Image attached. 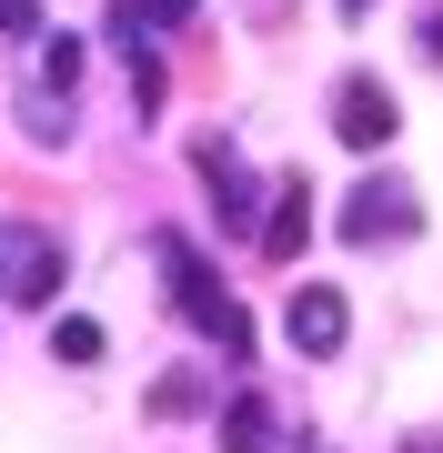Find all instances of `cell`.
<instances>
[{
    "label": "cell",
    "instance_id": "cell-1",
    "mask_svg": "<svg viewBox=\"0 0 443 453\" xmlns=\"http://www.w3.org/2000/svg\"><path fill=\"white\" fill-rule=\"evenodd\" d=\"M162 273H172V303H181V323H192L202 342H222V363H252V323H242V303H232V292L212 282V262H202L192 242H181V232H162Z\"/></svg>",
    "mask_w": 443,
    "mask_h": 453
},
{
    "label": "cell",
    "instance_id": "cell-2",
    "mask_svg": "<svg viewBox=\"0 0 443 453\" xmlns=\"http://www.w3.org/2000/svg\"><path fill=\"white\" fill-rule=\"evenodd\" d=\"M332 131H343L353 151H383L403 131V111H393V91L373 81V71H343V91H332Z\"/></svg>",
    "mask_w": 443,
    "mask_h": 453
},
{
    "label": "cell",
    "instance_id": "cell-3",
    "mask_svg": "<svg viewBox=\"0 0 443 453\" xmlns=\"http://www.w3.org/2000/svg\"><path fill=\"white\" fill-rule=\"evenodd\" d=\"M202 181H212V211H222V232H263V181H252V162L232 142H202L192 151Z\"/></svg>",
    "mask_w": 443,
    "mask_h": 453
},
{
    "label": "cell",
    "instance_id": "cell-4",
    "mask_svg": "<svg viewBox=\"0 0 443 453\" xmlns=\"http://www.w3.org/2000/svg\"><path fill=\"white\" fill-rule=\"evenodd\" d=\"M0 292L11 303H50L61 292V242L50 232H0Z\"/></svg>",
    "mask_w": 443,
    "mask_h": 453
},
{
    "label": "cell",
    "instance_id": "cell-5",
    "mask_svg": "<svg viewBox=\"0 0 443 453\" xmlns=\"http://www.w3.org/2000/svg\"><path fill=\"white\" fill-rule=\"evenodd\" d=\"M282 333H293V353L323 363V353H343L353 312H343V292H332V282H302V292H293V312H282Z\"/></svg>",
    "mask_w": 443,
    "mask_h": 453
},
{
    "label": "cell",
    "instance_id": "cell-6",
    "mask_svg": "<svg viewBox=\"0 0 443 453\" xmlns=\"http://www.w3.org/2000/svg\"><path fill=\"white\" fill-rule=\"evenodd\" d=\"M413 222H424L413 211V181H363L353 211H343V242H403Z\"/></svg>",
    "mask_w": 443,
    "mask_h": 453
},
{
    "label": "cell",
    "instance_id": "cell-7",
    "mask_svg": "<svg viewBox=\"0 0 443 453\" xmlns=\"http://www.w3.org/2000/svg\"><path fill=\"white\" fill-rule=\"evenodd\" d=\"M302 202H312V181L293 172V181L272 192V222H263V252H272V262H302V242H312V211H302Z\"/></svg>",
    "mask_w": 443,
    "mask_h": 453
},
{
    "label": "cell",
    "instance_id": "cell-8",
    "mask_svg": "<svg viewBox=\"0 0 443 453\" xmlns=\"http://www.w3.org/2000/svg\"><path fill=\"white\" fill-rule=\"evenodd\" d=\"M272 443V403L263 393H232V413H222V453H263Z\"/></svg>",
    "mask_w": 443,
    "mask_h": 453
},
{
    "label": "cell",
    "instance_id": "cell-9",
    "mask_svg": "<svg viewBox=\"0 0 443 453\" xmlns=\"http://www.w3.org/2000/svg\"><path fill=\"white\" fill-rule=\"evenodd\" d=\"M202 403H212V372H162V383H151V423L202 413Z\"/></svg>",
    "mask_w": 443,
    "mask_h": 453
},
{
    "label": "cell",
    "instance_id": "cell-10",
    "mask_svg": "<svg viewBox=\"0 0 443 453\" xmlns=\"http://www.w3.org/2000/svg\"><path fill=\"white\" fill-rule=\"evenodd\" d=\"M20 131H31V142H71V91L61 101H50V81L20 91Z\"/></svg>",
    "mask_w": 443,
    "mask_h": 453
},
{
    "label": "cell",
    "instance_id": "cell-11",
    "mask_svg": "<svg viewBox=\"0 0 443 453\" xmlns=\"http://www.w3.org/2000/svg\"><path fill=\"white\" fill-rule=\"evenodd\" d=\"M50 363H101V323H81V312L50 323Z\"/></svg>",
    "mask_w": 443,
    "mask_h": 453
},
{
    "label": "cell",
    "instance_id": "cell-12",
    "mask_svg": "<svg viewBox=\"0 0 443 453\" xmlns=\"http://www.w3.org/2000/svg\"><path fill=\"white\" fill-rule=\"evenodd\" d=\"M41 81H50V91L81 81V41H71V31H61V41H41Z\"/></svg>",
    "mask_w": 443,
    "mask_h": 453
},
{
    "label": "cell",
    "instance_id": "cell-13",
    "mask_svg": "<svg viewBox=\"0 0 443 453\" xmlns=\"http://www.w3.org/2000/svg\"><path fill=\"white\" fill-rule=\"evenodd\" d=\"M132 111H162V61H151V41L132 50Z\"/></svg>",
    "mask_w": 443,
    "mask_h": 453
},
{
    "label": "cell",
    "instance_id": "cell-14",
    "mask_svg": "<svg viewBox=\"0 0 443 453\" xmlns=\"http://www.w3.org/2000/svg\"><path fill=\"white\" fill-rule=\"evenodd\" d=\"M0 41H41V0H0Z\"/></svg>",
    "mask_w": 443,
    "mask_h": 453
},
{
    "label": "cell",
    "instance_id": "cell-15",
    "mask_svg": "<svg viewBox=\"0 0 443 453\" xmlns=\"http://www.w3.org/2000/svg\"><path fill=\"white\" fill-rule=\"evenodd\" d=\"M132 11L151 20V31H181V20H192V11H202V0H132Z\"/></svg>",
    "mask_w": 443,
    "mask_h": 453
},
{
    "label": "cell",
    "instance_id": "cell-16",
    "mask_svg": "<svg viewBox=\"0 0 443 453\" xmlns=\"http://www.w3.org/2000/svg\"><path fill=\"white\" fill-rule=\"evenodd\" d=\"M424 61H443V11H433V20H424Z\"/></svg>",
    "mask_w": 443,
    "mask_h": 453
},
{
    "label": "cell",
    "instance_id": "cell-17",
    "mask_svg": "<svg viewBox=\"0 0 443 453\" xmlns=\"http://www.w3.org/2000/svg\"><path fill=\"white\" fill-rule=\"evenodd\" d=\"M242 11H252V20H282V11H293V0H242Z\"/></svg>",
    "mask_w": 443,
    "mask_h": 453
},
{
    "label": "cell",
    "instance_id": "cell-18",
    "mask_svg": "<svg viewBox=\"0 0 443 453\" xmlns=\"http://www.w3.org/2000/svg\"><path fill=\"white\" fill-rule=\"evenodd\" d=\"M403 453H443V434H424V443H403Z\"/></svg>",
    "mask_w": 443,
    "mask_h": 453
},
{
    "label": "cell",
    "instance_id": "cell-19",
    "mask_svg": "<svg viewBox=\"0 0 443 453\" xmlns=\"http://www.w3.org/2000/svg\"><path fill=\"white\" fill-rule=\"evenodd\" d=\"M363 11H373V0H343V20H363Z\"/></svg>",
    "mask_w": 443,
    "mask_h": 453
},
{
    "label": "cell",
    "instance_id": "cell-20",
    "mask_svg": "<svg viewBox=\"0 0 443 453\" xmlns=\"http://www.w3.org/2000/svg\"><path fill=\"white\" fill-rule=\"evenodd\" d=\"M302 453H323V443H302Z\"/></svg>",
    "mask_w": 443,
    "mask_h": 453
}]
</instances>
